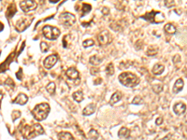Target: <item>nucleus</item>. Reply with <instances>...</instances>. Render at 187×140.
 <instances>
[{"label": "nucleus", "instance_id": "30", "mask_svg": "<svg viewBox=\"0 0 187 140\" xmlns=\"http://www.w3.org/2000/svg\"><path fill=\"white\" fill-rule=\"evenodd\" d=\"M21 117V111H18V110H14L12 113H11V118H12L13 120H16L18 118Z\"/></svg>", "mask_w": 187, "mask_h": 140}, {"label": "nucleus", "instance_id": "25", "mask_svg": "<svg viewBox=\"0 0 187 140\" xmlns=\"http://www.w3.org/2000/svg\"><path fill=\"white\" fill-rule=\"evenodd\" d=\"M91 10H92V7H91V5H89V4H86V3H83L82 4V16H84L85 14L87 13H89Z\"/></svg>", "mask_w": 187, "mask_h": 140}, {"label": "nucleus", "instance_id": "7", "mask_svg": "<svg viewBox=\"0 0 187 140\" xmlns=\"http://www.w3.org/2000/svg\"><path fill=\"white\" fill-rule=\"evenodd\" d=\"M97 40L99 42V44L102 45V46H106L109 43H112V36L109 31L104 30L98 35L97 37Z\"/></svg>", "mask_w": 187, "mask_h": 140}, {"label": "nucleus", "instance_id": "35", "mask_svg": "<svg viewBox=\"0 0 187 140\" xmlns=\"http://www.w3.org/2000/svg\"><path fill=\"white\" fill-rule=\"evenodd\" d=\"M22 70L20 68V74H19V72L16 74V75H17V79L20 80H22Z\"/></svg>", "mask_w": 187, "mask_h": 140}, {"label": "nucleus", "instance_id": "16", "mask_svg": "<svg viewBox=\"0 0 187 140\" xmlns=\"http://www.w3.org/2000/svg\"><path fill=\"white\" fill-rule=\"evenodd\" d=\"M184 82L182 79L177 80L176 82H175V84H174V87H173V92L178 93L179 92H181L182 89L184 88Z\"/></svg>", "mask_w": 187, "mask_h": 140}, {"label": "nucleus", "instance_id": "18", "mask_svg": "<svg viewBox=\"0 0 187 140\" xmlns=\"http://www.w3.org/2000/svg\"><path fill=\"white\" fill-rule=\"evenodd\" d=\"M58 140H75L73 135L67 132H61L58 134Z\"/></svg>", "mask_w": 187, "mask_h": 140}, {"label": "nucleus", "instance_id": "11", "mask_svg": "<svg viewBox=\"0 0 187 140\" xmlns=\"http://www.w3.org/2000/svg\"><path fill=\"white\" fill-rule=\"evenodd\" d=\"M66 76L67 77V79H69L71 80H76L79 79L80 74H79L78 70L76 69V68L70 67V68H68L67 71H66Z\"/></svg>", "mask_w": 187, "mask_h": 140}, {"label": "nucleus", "instance_id": "5", "mask_svg": "<svg viewBox=\"0 0 187 140\" xmlns=\"http://www.w3.org/2000/svg\"><path fill=\"white\" fill-rule=\"evenodd\" d=\"M33 20H34L33 15H27V16L22 17L20 20H18L17 22L15 23V28H16L18 32H24V31L31 24Z\"/></svg>", "mask_w": 187, "mask_h": 140}, {"label": "nucleus", "instance_id": "3", "mask_svg": "<svg viewBox=\"0 0 187 140\" xmlns=\"http://www.w3.org/2000/svg\"><path fill=\"white\" fill-rule=\"evenodd\" d=\"M50 106L46 103H42V104H39L35 107V108L32 111V114L37 120L41 122V120H44L47 118L50 112Z\"/></svg>", "mask_w": 187, "mask_h": 140}, {"label": "nucleus", "instance_id": "21", "mask_svg": "<svg viewBox=\"0 0 187 140\" xmlns=\"http://www.w3.org/2000/svg\"><path fill=\"white\" fill-rule=\"evenodd\" d=\"M72 98H73L76 102L81 103L83 100V92L82 91H77L72 94Z\"/></svg>", "mask_w": 187, "mask_h": 140}, {"label": "nucleus", "instance_id": "6", "mask_svg": "<svg viewBox=\"0 0 187 140\" xmlns=\"http://www.w3.org/2000/svg\"><path fill=\"white\" fill-rule=\"evenodd\" d=\"M42 33L44 37L49 40H54L60 36V30L51 25H45L42 28Z\"/></svg>", "mask_w": 187, "mask_h": 140}, {"label": "nucleus", "instance_id": "34", "mask_svg": "<svg viewBox=\"0 0 187 140\" xmlns=\"http://www.w3.org/2000/svg\"><path fill=\"white\" fill-rule=\"evenodd\" d=\"M162 122H163V118H162V117H159V118L156 120V122H155V123L157 124V125H160V124H162Z\"/></svg>", "mask_w": 187, "mask_h": 140}, {"label": "nucleus", "instance_id": "10", "mask_svg": "<svg viewBox=\"0 0 187 140\" xmlns=\"http://www.w3.org/2000/svg\"><path fill=\"white\" fill-rule=\"evenodd\" d=\"M57 61H58V57H57L56 54H52V55H49L47 58H45V60L43 62L45 68L51 69L53 65L57 63Z\"/></svg>", "mask_w": 187, "mask_h": 140}, {"label": "nucleus", "instance_id": "26", "mask_svg": "<svg viewBox=\"0 0 187 140\" xmlns=\"http://www.w3.org/2000/svg\"><path fill=\"white\" fill-rule=\"evenodd\" d=\"M55 88H56V86H55L54 82H50L46 86V90H47V92L50 93V94H53L54 92H55Z\"/></svg>", "mask_w": 187, "mask_h": 140}, {"label": "nucleus", "instance_id": "4", "mask_svg": "<svg viewBox=\"0 0 187 140\" xmlns=\"http://www.w3.org/2000/svg\"><path fill=\"white\" fill-rule=\"evenodd\" d=\"M141 18L148 22H150L151 23H155V24H158V23H161L165 21V16H164V14L159 12V11H154V10L146 13L145 15H143V16H141Z\"/></svg>", "mask_w": 187, "mask_h": 140}, {"label": "nucleus", "instance_id": "19", "mask_svg": "<svg viewBox=\"0 0 187 140\" xmlns=\"http://www.w3.org/2000/svg\"><path fill=\"white\" fill-rule=\"evenodd\" d=\"M118 135H119V137L121 138H128L129 135H130V130L125 127L121 128L119 132H118Z\"/></svg>", "mask_w": 187, "mask_h": 140}, {"label": "nucleus", "instance_id": "20", "mask_svg": "<svg viewBox=\"0 0 187 140\" xmlns=\"http://www.w3.org/2000/svg\"><path fill=\"white\" fill-rule=\"evenodd\" d=\"M164 29H165L167 34L173 35L176 33V27H175L172 23H167V24H166L165 27H164Z\"/></svg>", "mask_w": 187, "mask_h": 140}, {"label": "nucleus", "instance_id": "32", "mask_svg": "<svg viewBox=\"0 0 187 140\" xmlns=\"http://www.w3.org/2000/svg\"><path fill=\"white\" fill-rule=\"evenodd\" d=\"M142 98L141 97H139V96H136L134 99H133L132 101V104L133 105H140V104H142Z\"/></svg>", "mask_w": 187, "mask_h": 140}, {"label": "nucleus", "instance_id": "28", "mask_svg": "<svg viewBox=\"0 0 187 140\" xmlns=\"http://www.w3.org/2000/svg\"><path fill=\"white\" fill-rule=\"evenodd\" d=\"M163 90V87H162V85L161 84H155L152 86V91H154L155 93H159V92H161Z\"/></svg>", "mask_w": 187, "mask_h": 140}, {"label": "nucleus", "instance_id": "15", "mask_svg": "<svg viewBox=\"0 0 187 140\" xmlns=\"http://www.w3.org/2000/svg\"><path fill=\"white\" fill-rule=\"evenodd\" d=\"M95 111V105L90 104L88 106H86V107L83 109L82 114L83 116H90V115H92Z\"/></svg>", "mask_w": 187, "mask_h": 140}, {"label": "nucleus", "instance_id": "29", "mask_svg": "<svg viewBox=\"0 0 187 140\" xmlns=\"http://www.w3.org/2000/svg\"><path fill=\"white\" fill-rule=\"evenodd\" d=\"M95 45V41L93 39H86L83 41L82 43V46L84 47V48H87V47H91V46H94Z\"/></svg>", "mask_w": 187, "mask_h": 140}, {"label": "nucleus", "instance_id": "37", "mask_svg": "<svg viewBox=\"0 0 187 140\" xmlns=\"http://www.w3.org/2000/svg\"><path fill=\"white\" fill-rule=\"evenodd\" d=\"M98 82H100V83H101V82H102V80H101V79H98V80H95V85L99 84Z\"/></svg>", "mask_w": 187, "mask_h": 140}, {"label": "nucleus", "instance_id": "2", "mask_svg": "<svg viewBox=\"0 0 187 140\" xmlns=\"http://www.w3.org/2000/svg\"><path fill=\"white\" fill-rule=\"evenodd\" d=\"M119 81L123 85H124L125 87L133 88V87L137 86V85L139 83L140 80L135 74L130 73V72H124V73L120 74Z\"/></svg>", "mask_w": 187, "mask_h": 140}, {"label": "nucleus", "instance_id": "1", "mask_svg": "<svg viewBox=\"0 0 187 140\" xmlns=\"http://www.w3.org/2000/svg\"><path fill=\"white\" fill-rule=\"evenodd\" d=\"M44 133L43 127L39 123L33 124V125H24L21 129V134L24 139H32L34 137L40 135Z\"/></svg>", "mask_w": 187, "mask_h": 140}, {"label": "nucleus", "instance_id": "38", "mask_svg": "<svg viewBox=\"0 0 187 140\" xmlns=\"http://www.w3.org/2000/svg\"><path fill=\"white\" fill-rule=\"evenodd\" d=\"M50 2L53 3V4H54V3H58V1H55V0H50Z\"/></svg>", "mask_w": 187, "mask_h": 140}, {"label": "nucleus", "instance_id": "8", "mask_svg": "<svg viewBox=\"0 0 187 140\" xmlns=\"http://www.w3.org/2000/svg\"><path fill=\"white\" fill-rule=\"evenodd\" d=\"M60 21L62 22V24L66 26H71L73 25L76 22V17L72 13L69 12H64L61 14L60 16Z\"/></svg>", "mask_w": 187, "mask_h": 140}, {"label": "nucleus", "instance_id": "36", "mask_svg": "<svg viewBox=\"0 0 187 140\" xmlns=\"http://www.w3.org/2000/svg\"><path fill=\"white\" fill-rule=\"evenodd\" d=\"M102 12L104 13V14H109V10L108 9H107V7H103Z\"/></svg>", "mask_w": 187, "mask_h": 140}, {"label": "nucleus", "instance_id": "33", "mask_svg": "<svg viewBox=\"0 0 187 140\" xmlns=\"http://www.w3.org/2000/svg\"><path fill=\"white\" fill-rule=\"evenodd\" d=\"M161 140H173V137H172V135H167Z\"/></svg>", "mask_w": 187, "mask_h": 140}, {"label": "nucleus", "instance_id": "22", "mask_svg": "<svg viewBox=\"0 0 187 140\" xmlns=\"http://www.w3.org/2000/svg\"><path fill=\"white\" fill-rule=\"evenodd\" d=\"M89 62H90V64L93 65H98L102 63V59L101 58H99L97 55H94V56L90 57Z\"/></svg>", "mask_w": 187, "mask_h": 140}, {"label": "nucleus", "instance_id": "9", "mask_svg": "<svg viewBox=\"0 0 187 140\" xmlns=\"http://www.w3.org/2000/svg\"><path fill=\"white\" fill-rule=\"evenodd\" d=\"M37 6V4L36 1H33V0H24V1H21L20 2V7L24 12H30L34 10H36V7Z\"/></svg>", "mask_w": 187, "mask_h": 140}, {"label": "nucleus", "instance_id": "23", "mask_svg": "<svg viewBox=\"0 0 187 140\" xmlns=\"http://www.w3.org/2000/svg\"><path fill=\"white\" fill-rule=\"evenodd\" d=\"M157 52H158V47L151 45V46H149L146 54L148 56H152V55H155Z\"/></svg>", "mask_w": 187, "mask_h": 140}, {"label": "nucleus", "instance_id": "24", "mask_svg": "<svg viewBox=\"0 0 187 140\" xmlns=\"http://www.w3.org/2000/svg\"><path fill=\"white\" fill-rule=\"evenodd\" d=\"M87 135H88V137L90 139H92V140H97L98 137H99V135L97 133V131L95 130V129H91L89 131V133L87 134Z\"/></svg>", "mask_w": 187, "mask_h": 140}, {"label": "nucleus", "instance_id": "17", "mask_svg": "<svg viewBox=\"0 0 187 140\" xmlns=\"http://www.w3.org/2000/svg\"><path fill=\"white\" fill-rule=\"evenodd\" d=\"M164 70H165V67H164L163 65L156 64L154 65V67H152V74H154V75H161V74L164 72Z\"/></svg>", "mask_w": 187, "mask_h": 140}, {"label": "nucleus", "instance_id": "14", "mask_svg": "<svg viewBox=\"0 0 187 140\" xmlns=\"http://www.w3.org/2000/svg\"><path fill=\"white\" fill-rule=\"evenodd\" d=\"M122 97H123V94H122L121 92H114L112 96L110 97V100H109V105L110 106H113V105H115L116 103H118L119 101L122 99Z\"/></svg>", "mask_w": 187, "mask_h": 140}, {"label": "nucleus", "instance_id": "12", "mask_svg": "<svg viewBox=\"0 0 187 140\" xmlns=\"http://www.w3.org/2000/svg\"><path fill=\"white\" fill-rule=\"evenodd\" d=\"M173 110L174 112L176 113L177 115H182L184 114V112L186 111V106L184 103H182V102H179L177 104L174 105V107H173Z\"/></svg>", "mask_w": 187, "mask_h": 140}, {"label": "nucleus", "instance_id": "27", "mask_svg": "<svg viewBox=\"0 0 187 140\" xmlns=\"http://www.w3.org/2000/svg\"><path fill=\"white\" fill-rule=\"evenodd\" d=\"M106 73L108 74L109 76H112L114 74V67H113V65L110 63L107 65V68H106Z\"/></svg>", "mask_w": 187, "mask_h": 140}, {"label": "nucleus", "instance_id": "13", "mask_svg": "<svg viewBox=\"0 0 187 140\" xmlns=\"http://www.w3.org/2000/svg\"><path fill=\"white\" fill-rule=\"evenodd\" d=\"M27 101H28V96L24 94V93H20L16 98H15V100L13 101V103L15 104H19V105H21V106H24V105H25L26 103H27Z\"/></svg>", "mask_w": 187, "mask_h": 140}, {"label": "nucleus", "instance_id": "31", "mask_svg": "<svg viewBox=\"0 0 187 140\" xmlns=\"http://www.w3.org/2000/svg\"><path fill=\"white\" fill-rule=\"evenodd\" d=\"M40 50H41V52H48L49 46H48V44L46 43V42H41V43H40Z\"/></svg>", "mask_w": 187, "mask_h": 140}]
</instances>
